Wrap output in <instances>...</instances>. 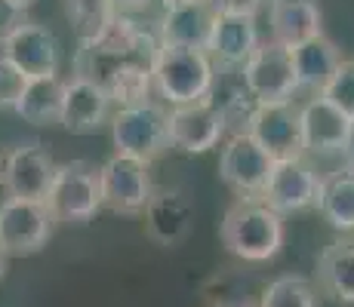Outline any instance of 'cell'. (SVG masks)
Instances as JSON below:
<instances>
[{
  "label": "cell",
  "mask_w": 354,
  "mask_h": 307,
  "mask_svg": "<svg viewBox=\"0 0 354 307\" xmlns=\"http://www.w3.org/2000/svg\"><path fill=\"white\" fill-rule=\"evenodd\" d=\"M259 46H262V37H259L256 16H216L207 46L216 65L243 68Z\"/></svg>",
  "instance_id": "obj_20"
},
{
  "label": "cell",
  "mask_w": 354,
  "mask_h": 307,
  "mask_svg": "<svg viewBox=\"0 0 354 307\" xmlns=\"http://www.w3.org/2000/svg\"><path fill=\"white\" fill-rule=\"evenodd\" d=\"M142 218H145V234L158 246L169 249V246H179L188 237L194 221V209L182 190H154Z\"/></svg>",
  "instance_id": "obj_18"
},
{
  "label": "cell",
  "mask_w": 354,
  "mask_h": 307,
  "mask_svg": "<svg viewBox=\"0 0 354 307\" xmlns=\"http://www.w3.org/2000/svg\"><path fill=\"white\" fill-rule=\"evenodd\" d=\"M290 52H292V65H296V74H299V86L311 90L315 95L326 90V83H330L333 74L342 65V52H339L336 43L326 40L324 34L292 46Z\"/></svg>",
  "instance_id": "obj_21"
},
{
  "label": "cell",
  "mask_w": 354,
  "mask_h": 307,
  "mask_svg": "<svg viewBox=\"0 0 354 307\" xmlns=\"http://www.w3.org/2000/svg\"><path fill=\"white\" fill-rule=\"evenodd\" d=\"M317 209L336 230H354V166L345 163L342 169L324 175Z\"/></svg>",
  "instance_id": "obj_24"
},
{
  "label": "cell",
  "mask_w": 354,
  "mask_h": 307,
  "mask_svg": "<svg viewBox=\"0 0 354 307\" xmlns=\"http://www.w3.org/2000/svg\"><path fill=\"white\" fill-rule=\"evenodd\" d=\"M160 37L139 25L133 16L120 12L111 22V28L99 34L96 40L80 43L77 56H74V74L96 80L99 86H108L114 74L127 71L136 65H151L158 59Z\"/></svg>",
  "instance_id": "obj_1"
},
{
  "label": "cell",
  "mask_w": 354,
  "mask_h": 307,
  "mask_svg": "<svg viewBox=\"0 0 354 307\" xmlns=\"http://www.w3.org/2000/svg\"><path fill=\"white\" fill-rule=\"evenodd\" d=\"M111 139L118 154L139 157L151 163L173 148L169 141V111L158 101H139V105L118 108L111 117Z\"/></svg>",
  "instance_id": "obj_4"
},
{
  "label": "cell",
  "mask_w": 354,
  "mask_h": 307,
  "mask_svg": "<svg viewBox=\"0 0 354 307\" xmlns=\"http://www.w3.org/2000/svg\"><path fill=\"white\" fill-rule=\"evenodd\" d=\"M228 132V120L209 99L169 108V141L185 154L213 151Z\"/></svg>",
  "instance_id": "obj_12"
},
{
  "label": "cell",
  "mask_w": 354,
  "mask_h": 307,
  "mask_svg": "<svg viewBox=\"0 0 354 307\" xmlns=\"http://www.w3.org/2000/svg\"><path fill=\"white\" fill-rule=\"evenodd\" d=\"M247 132L265 148L274 160H290V157H305L302 139V117L292 101H277V105H256L250 117Z\"/></svg>",
  "instance_id": "obj_13"
},
{
  "label": "cell",
  "mask_w": 354,
  "mask_h": 307,
  "mask_svg": "<svg viewBox=\"0 0 354 307\" xmlns=\"http://www.w3.org/2000/svg\"><path fill=\"white\" fill-rule=\"evenodd\" d=\"M167 3H176V0H163V6H167Z\"/></svg>",
  "instance_id": "obj_36"
},
{
  "label": "cell",
  "mask_w": 354,
  "mask_h": 307,
  "mask_svg": "<svg viewBox=\"0 0 354 307\" xmlns=\"http://www.w3.org/2000/svg\"><path fill=\"white\" fill-rule=\"evenodd\" d=\"M46 206L56 221L62 224H86L105 209L102 203V184L99 169L84 160H71L56 166V179H53Z\"/></svg>",
  "instance_id": "obj_5"
},
{
  "label": "cell",
  "mask_w": 354,
  "mask_h": 307,
  "mask_svg": "<svg viewBox=\"0 0 354 307\" xmlns=\"http://www.w3.org/2000/svg\"><path fill=\"white\" fill-rule=\"evenodd\" d=\"M62 10L68 16V25L77 34L80 43L96 40L99 34L111 28V22L120 16L114 0H62Z\"/></svg>",
  "instance_id": "obj_25"
},
{
  "label": "cell",
  "mask_w": 354,
  "mask_h": 307,
  "mask_svg": "<svg viewBox=\"0 0 354 307\" xmlns=\"http://www.w3.org/2000/svg\"><path fill=\"white\" fill-rule=\"evenodd\" d=\"M16 3L22 6V10H28V6H34V3H37V0H16Z\"/></svg>",
  "instance_id": "obj_33"
},
{
  "label": "cell",
  "mask_w": 354,
  "mask_h": 307,
  "mask_svg": "<svg viewBox=\"0 0 354 307\" xmlns=\"http://www.w3.org/2000/svg\"><path fill=\"white\" fill-rule=\"evenodd\" d=\"M53 224L56 218L46 203L6 197L0 203V252L10 258L34 255L50 243Z\"/></svg>",
  "instance_id": "obj_7"
},
{
  "label": "cell",
  "mask_w": 354,
  "mask_h": 307,
  "mask_svg": "<svg viewBox=\"0 0 354 307\" xmlns=\"http://www.w3.org/2000/svg\"><path fill=\"white\" fill-rule=\"evenodd\" d=\"M222 246L250 264L271 261L283 249V215L259 197H237L219 228Z\"/></svg>",
  "instance_id": "obj_2"
},
{
  "label": "cell",
  "mask_w": 354,
  "mask_h": 307,
  "mask_svg": "<svg viewBox=\"0 0 354 307\" xmlns=\"http://www.w3.org/2000/svg\"><path fill=\"white\" fill-rule=\"evenodd\" d=\"M3 56L25 74V77H56L59 74V40L46 25L25 22L22 28H16L10 37L0 43Z\"/></svg>",
  "instance_id": "obj_14"
},
{
  "label": "cell",
  "mask_w": 354,
  "mask_h": 307,
  "mask_svg": "<svg viewBox=\"0 0 354 307\" xmlns=\"http://www.w3.org/2000/svg\"><path fill=\"white\" fill-rule=\"evenodd\" d=\"M25 83H28V77H25V74L19 71V68L3 56V52H0V111H3V108H16L19 105Z\"/></svg>",
  "instance_id": "obj_28"
},
{
  "label": "cell",
  "mask_w": 354,
  "mask_h": 307,
  "mask_svg": "<svg viewBox=\"0 0 354 307\" xmlns=\"http://www.w3.org/2000/svg\"><path fill=\"white\" fill-rule=\"evenodd\" d=\"M53 179H56V163H53L50 151L44 145H37V141L12 148L3 157V179H0V184H3L6 197L46 203Z\"/></svg>",
  "instance_id": "obj_11"
},
{
  "label": "cell",
  "mask_w": 354,
  "mask_h": 307,
  "mask_svg": "<svg viewBox=\"0 0 354 307\" xmlns=\"http://www.w3.org/2000/svg\"><path fill=\"white\" fill-rule=\"evenodd\" d=\"M342 157H345V163H348V166H354V120H351V129H348V139H345Z\"/></svg>",
  "instance_id": "obj_32"
},
{
  "label": "cell",
  "mask_w": 354,
  "mask_h": 307,
  "mask_svg": "<svg viewBox=\"0 0 354 307\" xmlns=\"http://www.w3.org/2000/svg\"><path fill=\"white\" fill-rule=\"evenodd\" d=\"M216 12L207 0H176L163 6V16L158 22L160 43L188 46V50H207L209 34H213Z\"/></svg>",
  "instance_id": "obj_15"
},
{
  "label": "cell",
  "mask_w": 354,
  "mask_h": 307,
  "mask_svg": "<svg viewBox=\"0 0 354 307\" xmlns=\"http://www.w3.org/2000/svg\"><path fill=\"white\" fill-rule=\"evenodd\" d=\"M321 95H326L339 111H345L354 120V59L339 65V71L333 74V80L326 83V90Z\"/></svg>",
  "instance_id": "obj_27"
},
{
  "label": "cell",
  "mask_w": 354,
  "mask_h": 307,
  "mask_svg": "<svg viewBox=\"0 0 354 307\" xmlns=\"http://www.w3.org/2000/svg\"><path fill=\"white\" fill-rule=\"evenodd\" d=\"M321 25H324V12L317 0H268L271 40L287 46V50L324 34Z\"/></svg>",
  "instance_id": "obj_19"
},
{
  "label": "cell",
  "mask_w": 354,
  "mask_h": 307,
  "mask_svg": "<svg viewBox=\"0 0 354 307\" xmlns=\"http://www.w3.org/2000/svg\"><path fill=\"white\" fill-rule=\"evenodd\" d=\"M241 71H243V83H247V90L253 92L259 105L292 101V95L302 90L296 65H292V52L287 46L274 43V40H265Z\"/></svg>",
  "instance_id": "obj_8"
},
{
  "label": "cell",
  "mask_w": 354,
  "mask_h": 307,
  "mask_svg": "<svg viewBox=\"0 0 354 307\" xmlns=\"http://www.w3.org/2000/svg\"><path fill=\"white\" fill-rule=\"evenodd\" d=\"M0 179H3V160H0Z\"/></svg>",
  "instance_id": "obj_35"
},
{
  "label": "cell",
  "mask_w": 354,
  "mask_h": 307,
  "mask_svg": "<svg viewBox=\"0 0 354 307\" xmlns=\"http://www.w3.org/2000/svg\"><path fill=\"white\" fill-rule=\"evenodd\" d=\"M321 179L305 157H290V160H277L271 169L268 188L259 200H265L274 212L292 215L305 212V209H317V197H321Z\"/></svg>",
  "instance_id": "obj_10"
},
{
  "label": "cell",
  "mask_w": 354,
  "mask_h": 307,
  "mask_svg": "<svg viewBox=\"0 0 354 307\" xmlns=\"http://www.w3.org/2000/svg\"><path fill=\"white\" fill-rule=\"evenodd\" d=\"M102 203L118 215H142L154 197L148 163L129 154H114L99 166Z\"/></svg>",
  "instance_id": "obj_6"
},
{
  "label": "cell",
  "mask_w": 354,
  "mask_h": 307,
  "mask_svg": "<svg viewBox=\"0 0 354 307\" xmlns=\"http://www.w3.org/2000/svg\"><path fill=\"white\" fill-rule=\"evenodd\" d=\"M3 268H6V255L0 252V277H3Z\"/></svg>",
  "instance_id": "obj_34"
},
{
  "label": "cell",
  "mask_w": 354,
  "mask_h": 307,
  "mask_svg": "<svg viewBox=\"0 0 354 307\" xmlns=\"http://www.w3.org/2000/svg\"><path fill=\"white\" fill-rule=\"evenodd\" d=\"M302 117V139H305V154H342L345 139H348L351 117L339 111L326 95L317 92L299 108Z\"/></svg>",
  "instance_id": "obj_17"
},
{
  "label": "cell",
  "mask_w": 354,
  "mask_h": 307,
  "mask_svg": "<svg viewBox=\"0 0 354 307\" xmlns=\"http://www.w3.org/2000/svg\"><path fill=\"white\" fill-rule=\"evenodd\" d=\"M148 3H151V0H114V6H118L120 12H127V16L136 12V10H145Z\"/></svg>",
  "instance_id": "obj_31"
},
{
  "label": "cell",
  "mask_w": 354,
  "mask_h": 307,
  "mask_svg": "<svg viewBox=\"0 0 354 307\" xmlns=\"http://www.w3.org/2000/svg\"><path fill=\"white\" fill-rule=\"evenodd\" d=\"M274 163V157L265 151L250 132H234L228 135L225 148L219 154V179L237 197H262Z\"/></svg>",
  "instance_id": "obj_9"
},
{
  "label": "cell",
  "mask_w": 354,
  "mask_h": 307,
  "mask_svg": "<svg viewBox=\"0 0 354 307\" xmlns=\"http://www.w3.org/2000/svg\"><path fill=\"white\" fill-rule=\"evenodd\" d=\"M259 307H317V289L311 279L299 274H283L262 289Z\"/></svg>",
  "instance_id": "obj_26"
},
{
  "label": "cell",
  "mask_w": 354,
  "mask_h": 307,
  "mask_svg": "<svg viewBox=\"0 0 354 307\" xmlns=\"http://www.w3.org/2000/svg\"><path fill=\"white\" fill-rule=\"evenodd\" d=\"M111 95L96 80L74 74L65 80V105H62V126L68 132H96L105 123H111Z\"/></svg>",
  "instance_id": "obj_16"
},
{
  "label": "cell",
  "mask_w": 354,
  "mask_h": 307,
  "mask_svg": "<svg viewBox=\"0 0 354 307\" xmlns=\"http://www.w3.org/2000/svg\"><path fill=\"white\" fill-rule=\"evenodd\" d=\"M317 283L339 304H354V243L336 240L317 258Z\"/></svg>",
  "instance_id": "obj_23"
},
{
  "label": "cell",
  "mask_w": 354,
  "mask_h": 307,
  "mask_svg": "<svg viewBox=\"0 0 354 307\" xmlns=\"http://www.w3.org/2000/svg\"><path fill=\"white\" fill-rule=\"evenodd\" d=\"M216 83V61L207 50L160 43L154 59V95L169 108L207 99Z\"/></svg>",
  "instance_id": "obj_3"
},
{
  "label": "cell",
  "mask_w": 354,
  "mask_h": 307,
  "mask_svg": "<svg viewBox=\"0 0 354 307\" xmlns=\"http://www.w3.org/2000/svg\"><path fill=\"white\" fill-rule=\"evenodd\" d=\"M216 16H256L262 0H207Z\"/></svg>",
  "instance_id": "obj_30"
},
{
  "label": "cell",
  "mask_w": 354,
  "mask_h": 307,
  "mask_svg": "<svg viewBox=\"0 0 354 307\" xmlns=\"http://www.w3.org/2000/svg\"><path fill=\"white\" fill-rule=\"evenodd\" d=\"M25 22H28V19H25V10L16 3V0H0V43H3L16 28H22Z\"/></svg>",
  "instance_id": "obj_29"
},
{
  "label": "cell",
  "mask_w": 354,
  "mask_h": 307,
  "mask_svg": "<svg viewBox=\"0 0 354 307\" xmlns=\"http://www.w3.org/2000/svg\"><path fill=\"white\" fill-rule=\"evenodd\" d=\"M62 105H65V80L59 77H31L22 90V99L12 111L31 126H62Z\"/></svg>",
  "instance_id": "obj_22"
}]
</instances>
